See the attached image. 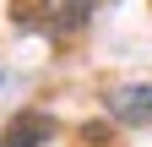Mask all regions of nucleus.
I'll list each match as a JSON object with an SVG mask.
<instances>
[{"instance_id": "nucleus-1", "label": "nucleus", "mask_w": 152, "mask_h": 147, "mask_svg": "<svg viewBox=\"0 0 152 147\" xmlns=\"http://www.w3.org/2000/svg\"><path fill=\"white\" fill-rule=\"evenodd\" d=\"M103 115L114 125H130V131L152 125V82H114L103 93Z\"/></svg>"}, {"instance_id": "nucleus-4", "label": "nucleus", "mask_w": 152, "mask_h": 147, "mask_svg": "<svg viewBox=\"0 0 152 147\" xmlns=\"http://www.w3.org/2000/svg\"><path fill=\"white\" fill-rule=\"evenodd\" d=\"M0 87H6V71H0Z\"/></svg>"}, {"instance_id": "nucleus-3", "label": "nucleus", "mask_w": 152, "mask_h": 147, "mask_svg": "<svg viewBox=\"0 0 152 147\" xmlns=\"http://www.w3.org/2000/svg\"><path fill=\"white\" fill-rule=\"evenodd\" d=\"M44 6H92V0H44Z\"/></svg>"}, {"instance_id": "nucleus-2", "label": "nucleus", "mask_w": 152, "mask_h": 147, "mask_svg": "<svg viewBox=\"0 0 152 147\" xmlns=\"http://www.w3.org/2000/svg\"><path fill=\"white\" fill-rule=\"evenodd\" d=\"M54 136V120L44 109H16V115L0 125V147H44Z\"/></svg>"}]
</instances>
